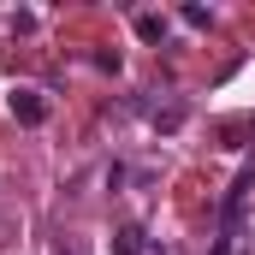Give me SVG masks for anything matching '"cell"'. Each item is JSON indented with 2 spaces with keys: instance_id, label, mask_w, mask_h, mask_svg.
Returning <instances> with one entry per match:
<instances>
[{
  "instance_id": "obj_1",
  "label": "cell",
  "mask_w": 255,
  "mask_h": 255,
  "mask_svg": "<svg viewBox=\"0 0 255 255\" xmlns=\"http://www.w3.org/2000/svg\"><path fill=\"white\" fill-rule=\"evenodd\" d=\"M250 196H255V160L238 172V178H232V190H226V208H220V226H226V238L244 226V202H250Z\"/></svg>"
},
{
  "instance_id": "obj_3",
  "label": "cell",
  "mask_w": 255,
  "mask_h": 255,
  "mask_svg": "<svg viewBox=\"0 0 255 255\" xmlns=\"http://www.w3.org/2000/svg\"><path fill=\"white\" fill-rule=\"evenodd\" d=\"M130 30H136V36H142L148 48H160L172 24H166V12H130Z\"/></svg>"
},
{
  "instance_id": "obj_7",
  "label": "cell",
  "mask_w": 255,
  "mask_h": 255,
  "mask_svg": "<svg viewBox=\"0 0 255 255\" xmlns=\"http://www.w3.org/2000/svg\"><path fill=\"white\" fill-rule=\"evenodd\" d=\"M54 255H77V250H65V244H60V250H54Z\"/></svg>"
},
{
  "instance_id": "obj_5",
  "label": "cell",
  "mask_w": 255,
  "mask_h": 255,
  "mask_svg": "<svg viewBox=\"0 0 255 255\" xmlns=\"http://www.w3.org/2000/svg\"><path fill=\"white\" fill-rule=\"evenodd\" d=\"M178 125H184V107H166V113H154V130H160V136H172Z\"/></svg>"
},
{
  "instance_id": "obj_6",
  "label": "cell",
  "mask_w": 255,
  "mask_h": 255,
  "mask_svg": "<svg viewBox=\"0 0 255 255\" xmlns=\"http://www.w3.org/2000/svg\"><path fill=\"white\" fill-rule=\"evenodd\" d=\"M184 24H190V30H208V24H214V12H208V6H184Z\"/></svg>"
},
{
  "instance_id": "obj_2",
  "label": "cell",
  "mask_w": 255,
  "mask_h": 255,
  "mask_svg": "<svg viewBox=\"0 0 255 255\" xmlns=\"http://www.w3.org/2000/svg\"><path fill=\"white\" fill-rule=\"evenodd\" d=\"M6 107H12V119H18V125H42V119H48L42 89H12V101H6Z\"/></svg>"
},
{
  "instance_id": "obj_4",
  "label": "cell",
  "mask_w": 255,
  "mask_h": 255,
  "mask_svg": "<svg viewBox=\"0 0 255 255\" xmlns=\"http://www.w3.org/2000/svg\"><path fill=\"white\" fill-rule=\"evenodd\" d=\"M113 250H119V255H142V232H136V226H125V232L113 238Z\"/></svg>"
}]
</instances>
